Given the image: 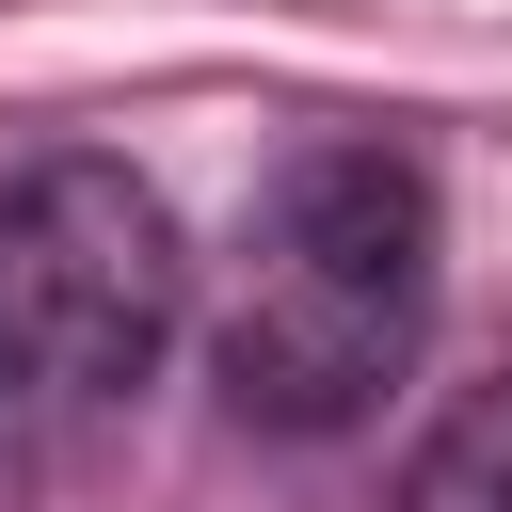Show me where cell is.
<instances>
[{"instance_id": "6da1fadb", "label": "cell", "mask_w": 512, "mask_h": 512, "mask_svg": "<svg viewBox=\"0 0 512 512\" xmlns=\"http://www.w3.org/2000/svg\"><path fill=\"white\" fill-rule=\"evenodd\" d=\"M432 256H448V208H432V160L416 144H304L256 192L240 272H224V320H208L224 416L240 432H288V448L368 432L384 384L432 336Z\"/></svg>"}, {"instance_id": "3957f363", "label": "cell", "mask_w": 512, "mask_h": 512, "mask_svg": "<svg viewBox=\"0 0 512 512\" xmlns=\"http://www.w3.org/2000/svg\"><path fill=\"white\" fill-rule=\"evenodd\" d=\"M400 512H512V384H464L448 400V432L416 448Z\"/></svg>"}, {"instance_id": "7a4b0ae2", "label": "cell", "mask_w": 512, "mask_h": 512, "mask_svg": "<svg viewBox=\"0 0 512 512\" xmlns=\"http://www.w3.org/2000/svg\"><path fill=\"white\" fill-rule=\"evenodd\" d=\"M192 320V240L176 208L96 160V144H48L0 176V368L48 384V400H128Z\"/></svg>"}]
</instances>
